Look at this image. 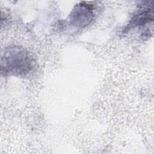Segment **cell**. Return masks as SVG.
<instances>
[{
  "label": "cell",
  "instance_id": "cell-1",
  "mask_svg": "<svg viewBox=\"0 0 154 154\" xmlns=\"http://www.w3.org/2000/svg\"><path fill=\"white\" fill-rule=\"evenodd\" d=\"M36 61L23 48L12 46L6 48L1 59V72L4 76H25L35 70Z\"/></svg>",
  "mask_w": 154,
  "mask_h": 154
},
{
  "label": "cell",
  "instance_id": "cell-2",
  "mask_svg": "<svg viewBox=\"0 0 154 154\" xmlns=\"http://www.w3.org/2000/svg\"><path fill=\"white\" fill-rule=\"evenodd\" d=\"M94 8L91 4L80 2L76 4L71 11L69 20L70 23L79 28H82L88 25L94 18Z\"/></svg>",
  "mask_w": 154,
  "mask_h": 154
},
{
  "label": "cell",
  "instance_id": "cell-3",
  "mask_svg": "<svg viewBox=\"0 0 154 154\" xmlns=\"http://www.w3.org/2000/svg\"><path fill=\"white\" fill-rule=\"evenodd\" d=\"M152 3L153 2H148L147 4H145L140 7V9L131 19L125 30H131L137 28L140 29L150 23H152L153 19Z\"/></svg>",
  "mask_w": 154,
  "mask_h": 154
}]
</instances>
